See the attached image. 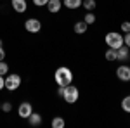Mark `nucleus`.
<instances>
[{
	"mask_svg": "<svg viewBox=\"0 0 130 128\" xmlns=\"http://www.w3.org/2000/svg\"><path fill=\"white\" fill-rule=\"evenodd\" d=\"M54 80H56L57 87H68V85H71V81H73V73H71L70 68L61 66V68L56 69V73H54Z\"/></svg>",
	"mask_w": 130,
	"mask_h": 128,
	"instance_id": "nucleus-1",
	"label": "nucleus"
},
{
	"mask_svg": "<svg viewBox=\"0 0 130 128\" xmlns=\"http://www.w3.org/2000/svg\"><path fill=\"white\" fill-rule=\"evenodd\" d=\"M104 42H106V45H108L109 49L116 50L123 45V35H121V33H116V31H109V33L106 35Z\"/></svg>",
	"mask_w": 130,
	"mask_h": 128,
	"instance_id": "nucleus-2",
	"label": "nucleus"
},
{
	"mask_svg": "<svg viewBox=\"0 0 130 128\" xmlns=\"http://www.w3.org/2000/svg\"><path fill=\"white\" fill-rule=\"evenodd\" d=\"M80 97V92L78 88L75 87V85H68V87H64V92H62V99H64V102H68V104H75L76 100Z\"/></svg>",
	"mask_w": 130,
	"mask_h": 128,
	"instance_id": "nucleus-3",
	"label": "nucleus"
},
{
	"mask_svg": "<svg viewBox=\"0 0 130 128\" xmlns=\"http://www.w3.org/2000/svg\"><path fill=\"white\" fill-rule=\"evenodd\" d=\"M21 87V76L19 75H7L5 76V88L10 90V92H14V90H18Z\"/></svg>",
	"mask_w": 130,
	"mask_h": 128,
	"instance_id": "nucleus-4",
	"label": "nucleus"
},
{
	"mask_svg": "<svg viewBox=\"0 0 130 128\" xmlns=\"http://www.w3.org/2000/svg\"><path fill=\"white\" fill-rule=\"evenodd\" d=\"M24 28H26L28 33H38L42 30V23L37 17H30V19H26V23H24Z\"/></svg>",
	"mask_w": 130,
	"mask_h": 128,
	"instance_id": "nucleus-5",
	"label": "nucleus"
},
{
	"mask_svg": "<svg viewBox=\"0 0 130 128\" xmlns=\"http://www.w3.org/2000/svg\"><path fill=\"white\" fill-rule=\"evenodd\" d=\"M31 113H33V106H31L30 102H21L19 107H18V114H19V118L23 119H28Z\"/></svg>",
	"mask_w": 130,
	"mask_h": 128,
	"instance_id": "nucleus-6",
	"label": "nucleus"
},
{
	"mask_svg": "<svg viewBox=\"0 0 130 128\" xmlns=\"http://www.w3.org/2000/svg\"><path fill=\"white\" fill-rule=\"evenodd\" d=\"M116 76H118V80H121V81H130V68L127 66V64H121V66H118V69H116Z\"/></svg>",
	"mask_w": 130,
	"mask_h": 128,
	"instance_id": "nucleus-7",
	"label": "nucleus"
},
{
	"mask_svg": "<svg viewBox=\"0 0 130 128\" xmlns=\"http://www.w3.org/2000/svg\"><path fill=\"white\" fill-rule=\"evenodd\" d=\"M10 5H12V9L16 10L18 14H23L24 10L28 9V4H26V0H10Z\"/></svg>",
	"mask_w": 130,
	"mask_h": 128,
	"instance_id": "nucleus-8",
	"label": "nucleus"
},
{
	"mask_svg": "<svg viewBox=\"0 0 130 128\" xmlns=\"http://www.w3.org/2000/svg\"><path fill=\"white\" fill-rule=\"evenodd\" d=\"M128 56H130V49L125 45H121L120 49H116V61H127L128 59Z\"/></svg>",
	"mask_w": 130,
	"mask_h": 128,
	"instance_id": "nucleus-9",
	"label": "nucleus"
},
{
	"mask_svg": "<svg viewBox=\"0 0 130 128\" xmlns=\"http://www.w3.org/2000/svg\"><path fill=\"white\" fill-rule=\"evenodd\" d=\"M61 7H62V2H61V0H49V2H47V9H49V12H52V14H57L61 10Z\"/></svg>",
	"mask_w": 130,
	"mask_h": 128,
	"instance_id": "nucleus-10",
	"label": "nucleus"
},
{
	"mask_svg": "<svg viewBox=\"0 0 130 128\" xmlns=\"http://www.w3.org/2000/svg\"><path fill=\"white\" fill-rule=\"evenodd\" d=\"M28 123H30L31 126H40L42 125V114H38V113H31L30 116H28Z\"/></svg>",
	"mask_w": 130,
	"mask_h": 128,
	"instance_id": "nucleus-11",
	"label": "nucleus"
},
{
	"mask_svg": "<svg viewBox=\"0 0 130 128\" xmlns=\"http://www.w3.org/2000/svg\"><path fill=\"white\" fill-rule=\"evenodd\" d=\"M87 28H89V24H87L85 21H78V23H75V33H76V35H83V33H87Z\"/></svg>",
	"mask_w": 130,
	"mask_h": 128,
	"instance_id": "nucleus-12",
	"label": "nucleus"
},
{
	"mask_svg": "<svg viewBox=\"0 0 130 128\" xmlns=\"http://www.w3.org/2000/svg\"><path fill=\"white\" fill-rule=\"evenodd\" d=\"M62 5L71 9V10H75V9H78V7H82V0H62Z\"/></svg>",
	"mask_w": 130,
	"mask_h": 128,
	"instance_id": "nucleus-13",
	"label": "nucleus"
},
{
	"mask_svg": "<svg viewBox=\"0 0 130 128\" xmlns=\"http://www.w3.org/2000/svg\"><path fill=\"white\" fill-rule=\"evenodd\" d=\"M82 5L89 10V12H92V10L97 7V2H95V0H83V2H82Z\"/></svg>",
	"mask_w": 130,
	"mask_h": 128,
	"instance_id": "nucleus-14",
	"label": "nucleus"
},
{
	"mask_svg": "<svg viewBox=\"0 0 130 128\" xmlns=\"http://www.w3.org/2000/svg\"><path fill=\"white\" fill-rule=\"evenodd\" d=\"M50 125H52V128H64L66 121L61 118V116H56V118L52 119V123H50Z\"/></svg>",
	"mask_w": 130,
	"mask_h": 128,
	"instance_id": "nucleus-15",
	"label": "nucleus"
},
{
	"mask_svg": "<svg viewBox=\"0 0 130 128\" xmlns=\"http://www.w3.org/2000/svg\"><path fill=\"white\" fill-rule=\"evenodd\" d=\"M106 61H116V50L115 49H108L106 50Z\"/></svg>",
	"mask_w": 130,
	"mask_h": 128,
	"instance_id": "nucleus-16",
	"label": "nucleus"
},
{
	"mask_svg": "<svg viewBox=\"0 0 130 128\" xmlns=\"http://www.w3.org/2000/svg\"><path fill=\"white\" fill-rule=\"evenodd\" d=\"M121 109L125 113H130V95H127V97L121 100Z\"/></svg>",
	"mask_w": 130,
	"mask_h": 128,
	"instance_id": "nucleus-17",
	"label": "nucleus"
},
{
	"mask_svg": "<svg viewBox=\"0 0 130 128\" xmlns=\"http://www.w3.org/2000/svg\"><path fill=\"white\" fill-rule=\"evenodd\" d=\"M83 21H85L87 24H94V23H95V16H94V12H87V16L83 17Z\"/></svg>",
	"mask_w": 130,
	"mask_h": 128,
	"instance_id": "nucleus-18",
	"label": "nucleus"
},
{
	"mask_svg": "<svg viewBox=\"0 0 130 128\" xmlns=\"http://www.w3.org/2000/svg\"><path fill=\"white\" fill-rule=\"evenodd\" d=\"M7 73H9V66H7V62L0 61V75H2V76H5Z\"/></svg>",
	"mask_w": 130,
	"mask_h": 128,
	"instance_id": "nucleus-19",
	"label": "nucleus"
},
{
	"mask_svg": "<svg viewBox=\"0 0 130 128\" xmlns=\"http://www.w3.org/2000/svg\"><path fill=\"white\" fill-rule=\"evenodd\" d=\"M2 111H4V113H10V111H12V104L7 102V100L2 102Z\"/></svg>",
	"mask_w": 130,
	"mask_h": 128,
	"instance_id": "nucleus-20",
	"label": "nucleus"
},
{
	"mask_svg": "<svg viewBox=\"0 0 130 128\" xmlns=\"http://www.w3.org/2000/svg\"><path fill=\"white\" fill-rule=\"evenodd\" d=\"M121 31H123V33H128L130 31V23L128 21H123V23H121Z\"/></svg>",
	"mask_w": 130,
	"mask_h": 128,
	"instance_id": "nucleus-21",
	"label": "nucleus"
},
{
	"mask_svg": "<svg viewBox=\"0 0 130 128\" xmlns=\"http://www.w3.org/2000/svg\"><path fill=\"white\" fill-rule=\"evenodd\" d=\"M123 43L130 49V31H128V33H125V36H123Z\"/></svg>",
	"mask_w": 130,
	"mask_h": 128,
	"instance_id": "nucleus-22",
	"label": "nucleus"
},
{
	"mask_svg": "<svg viewBox=\"0 0 130 128\" xmlns=\"http://www.w3.org/2000/svg\"><path fill=\"white\" fill-rule=\"evenodd\" d=\"M47 2H49V0H33V4H35L37 7H42V5H47Z\"/></svg>",
	"mask_w": 130,
	"mask_h": 128,
	"instance_id": "nucleus-23",
	"label": "nucleus"
},
{
	"mask_svg": "<svg viewBox=\"0 0 130 128\" xmlns=\"http://www.w3.org/2000/svg\"><path fill=\"white\" fill-rule=\"evenodd\" d=\"M2 88H5V78L0 75V90H2Z\"/></svg>",
	"mask_w": 130,
	"mask_h": 128,
	"instance_id": "nucleus-24",
	"label": "nucleus"
},
{
	"mask_svg": "<svg viewBox=\"0 0 130 128\" xmlns=\"http://www.w3.org/2000/svg\"><path fill=\"white\" fill-rule=\"evenodd\" d=\"M5 59V50H4V47H0V61Z\"/></svg>",
	"mask_w": 130,
	"mask_h": 128,
	"instance_id": "nucleus-25",
	"label": "nucleus"
},
{
	"mask_svg": "<svg viewBox=\"0 0 130 128\" xmlns=\"http://www.w3.org/2000/svg\"><path fill=\"white\" fill-rule=\"evenodd\" d=\"M62 92H64V87H59V88H57V95H59V97H62Z\"/></svg>",
	"mask_w": 130,
	"mask_h": 128,
	"instance_id": "nucleus-26",
	"label": "nucleus"
},
{
	"mask_svg": "<svg viewBox=\"0 0 130 128\" xmlns=\"http://www.w3.org/2000/svg\"><path fill=\"white\" fill-rule=\"evenodd\" d=\"M0 111H2V102H0Z\"/></svg>",
	"mask_w": 130,
	"mask_h": 128,
	"instance_id": "nucleus-27",
	"label": "nucleus"
},
{
	"mask_svg": "<svg viewBox=\"0 0 130 128\" xmlns=\"http://www.w3.org/2000/svg\"><path fill=\"white\" fill-rule=\"evenodd\" d=\"M0 47H2V40H0Z\"/></svg>",
	"mask_w": 130,
	"mask_h": 128,
	"instance_id": "nucleus-28",
	"label": "nucleus"
}]
</instances>
